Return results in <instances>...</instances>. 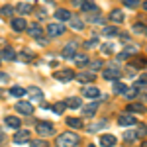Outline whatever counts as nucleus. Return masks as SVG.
Masks as SVG:
<instances>
[{
	"label": "nucleus",
	"instance_id": "obj_1",
	"mask_svg": "<svg viewBox=\"0 0 147 147\" xmlns=\"http://www.w3.org/2000/svg\"><path fill=\"white\" fill-rule=\"evenodd\" d=\"M59 147H75L80 143V137L75 134V131H65V134H61V136L57 137L55 141Z\"/></svg>",
	"mask_w": 147,
	"mask_h": 147
},
{
	"label": "nucleus",
	"instance_id": "obj_2",
	"mask_svg": "<svg viewBox=\"0 0 147 147\" xmlns=\"http://www.w3.org/2000/svg\"><path fill=\"white\" fill-rule=\"evenodd\" d=\"M53 77H55V80H59V82H69V80L75 79V73H73L71 69H59V71L53 73Z\"/></svg>",
	"mask_w": 147,
	"mask_h": 147
},
{
	"label": "nucleus",
	"instance_id": "obj_3",
	"mask_svg": "<svg viewBox=\"0 0 147 147\" xmlns=\"http://www.w3.org/2000/svg\"><path fill=\"white\" fill-rule=\"evenodd\" d=\"M26 94L30 96L32 102H43V90L37 88V86H28L26 88Z\"/></svg>",
	"mask_w": 147,
	"mask_h": 147
},
{
	"label": "nucleus",
	"instance_id": "obj_4",
	"mask_svg": "<svg viewBox=\"0 0 147 147\" xmlns=\"http://www.w3.org/2000/svg\"><path fill=\"white\" fill-rule=\"evenodd\" d=\"M37 134H39V137H49L55 134V129H53V125L49 122H39L37 124Z\"/></svg>",
	"mask_w": 147,
	"mask_h": 147
},
{
	"label": "nucleus",
	"instance_id": "obj_5",
	"mask_svg": "<svg viewBox=\"0 0 147 147\" xmlns=\"http://www.w3.org/2000/svg\"><path fill=\"white\" fill-rule=\"evenodd\" d=\"M65 34V26L59 22V24H49L47 26V35L49 37H59V35Z\"/></svg>",
	"mask_w": 147,
	"mask_h": 147
},
{
	"label": "nucleus",
	"instance_id": "obj_6",
	"mask_svg": "<svg viewBox=\"0 0 147 147\" xmlns=\"http://www.w3.org/2000/svg\"><path fill=\"white\" fill-rule=\"evenodd\" d=\"M16 112L30 116V114H34V104H32V102H28V100H20V102H16Z\"/></svg>",
	"mask_w": 147,
	"mask_h": 147
},
{
	"label": "nucleus",
	"instance_id": "obj_7",
	"mask_svg": "<svg viewBox=\"0 0 147 147\" xmlns=\"http://www.w3.org/2000/svg\"><path fill=\"white\" fill-rule=\"evenodd\" d=\"M120 77H122V71H120L118 67L104 69V79H106V80H112V82H114V80H118Z\"/></svg>",
	"mask_w": 147,
	"mask_h": 147
},
{
	"label": "nucleus",
	"instance_id": "obj_8",
	"mask_svg": "<svg viewBox=\"0 0 147 147\" xmlns=\"http://www.w3.org/2000/svg\"><path fill=\"white\" fill-rule=\"evenodd\" d=\"M108 20H110L112 24H116V26H118V24H124L125 16H124V12H122V10H118V8H116V10H112V12H110Z\"/></svg>",
	"mask_w": 147,
	"mask_h": 147
},
{
	"label": "nucleus",
	"instance_id": "obj_9",
	"mask_svg": "<svg viewBox=\"0 0 147 147\" xmlns=\"http://www.w3.org/2000/svg\"><path fill=\"white\" fill-rule=\"evenodd\" d=\"M82 96H86V98H92V100H96V98L100 96V90H98L96 86H90V84H86V86L82 88Z\"/></svg>",
	"mask_w": 147,
	"mask_h": 147
},
{
	"label": "nucleus",
	"instance_id": "obj_10",
	"mask_svg": "<svg viewBox=\"0 0 147 147\" xmlns=\"http://www.w3.org/2000/svg\"><path fill=\"white\" fill-rule=\"evenodd\" d=\"M118 124L127 127V125H136L137 120H136V116H131V114H122V116L118 118Z\"/></svg>",
	"mask_w": 147,
	"mask_h": 147
},
{
	"label": "nucleus",
	"instance_id": "obj_11",
	"mask_svg": "<svg viewBox=\"0 0 147 147\" xmlns=\"http://www.w3.org/2000/svg\"><path fill=\"white\" fill-rule=\"evenodd\" d=\"M10 26H12V30H14V32H24V30L28 28V22L22 20V18H12Z\"/></svg>",
	"mask_w": 147,
	"mask_h": 147
},
{
	"label": "nucleus",
	"instance_id": "obj_12",
	"mask_svg": "<svg viewBox=\"0 0 147 147\" xmlns=\"http://www.w3.org/2000/svg\"><path fill=\"white\" fill-rule=\"evenodd\" d=\"M24 141H30V129H18L16 131L14 143H24Z\"/></svg>",
	"mask_w": 147,
	"mask_h": 147
},
{
	"label": "nucleus",
	"instance_id": "obj_13",
	"mask_svg": "<svg viewBox=\"0 0 147 147\" xmlns=\"http://www.w3.org/2000/svg\"><path fill=\"white\" fill-rule=\"evenodd\" d=\"M75 79L79 82H94V71H88V73H79Z\"/></svg>",
	"mask_w": 147,
	"mask_h": 147
},
{
	"label": "nucleus",
	"instance_id": "obj_14",
	"mask_svg": "<svg viewBox=\"0 0 147 147\" xmlns=\"http://www.w3.org/2000/svg\"><path fill=\"white\" fill-rule=\"evenodd\" d=\"M28 34L32 35V37H35V39H39V37L43 35V30H41V26H39V24H34V26H30V28H28Z\"/></svg>",
	"mask_w": 147,
	"mask_h": 147
},
{
	"label": "nucleus",
	"instance_id": "obj_15",
	"mask_svg": "<svg viewBox=\"0 0 147 147\" xmlns=\"http://www.w3.org/2000/svg\"><path fill=\"white\" fill-rule=\"evenodd\" d=\"M75 55H77V43H69V45L63 49V57H65V59H73Z\"/></svg>",
	"mask_w": 147,
	"mask_h": 147
},
{
	"label": "nucleus",
	"instance_id": "obj_16",
	"mask_svg": "<svg viewBox=\"0 0 147 147\" xmlns=\"http://www.w3.org/2000/svg\"><path fill=\"white\" fill-rule=\"evenodd\" d=\"M118 143V139L114 136H110V134H104V136L100 137V145H108V147H114Z\"/></svg>",
	"mask_w": 147,
	"mask_h": 147
},
{
	"label": "nucleus",
	"instance_id": "obj_17",
	"mask_svg": "<svg viewBox=\"0 0 147 147\" xmlns=\"http://www.w3.org/2000/svg\"><path fill=\"white\" fill-rule=\"evenodd\" d=\"M55 18L59 22H69V20H71V12L65 10V8H59V10L55 12Z\"/></svg>",
	"mask_w": 147,
	"mask_h": 147
},
{
	"label": "nucleus",
	"instance_id": "obj_18",
	"mask_svg": "<svg viewBox=\"0 0 147 147\" xmlns=\"http://www.w3.org/2000/svg\"><path fill=\"white\" fill-rule=\"evenodd\" d=\"M0 57H2L4 61H14V59H16V53H14L12 47H4V49L0 51Z\"/></svg>",
	"mask_w": 147,
	"mask_h": 147
},
{
	"label": "nucleus",
	"instance_id": "obj_19",
	"mask_svg": "<svg viewBox=\"0 0 147 147\" xmlns=\"http://www.w3.org/2000/svg\"><path fill=\"white\" fill-rule=\"evenodd\" d=\"M4 122H6V125H8V127H12V129H18V127L22 125L20 118H16V116H8V118H6Z\"/></svg>",
	"mask_w": 147,
	"mask_h": 147
},
{
	"label": "nucleus",
	"instance_id": "obj_20",
	"mask_svg": "<svg viewBox=\"0 0 147 147\" xmlns=\"http://www.w3.org/2000/svg\"><path fill=\"white\" fill-rule=\"evenodd\" d=\"M96 110H98V102H92V104H88V106L82 108V114H84L86 118H90V116H94Z\"/></svg>",
	"mask_w": 147,
	"mask_h": 147
},
{
	"label": "nucleus",
	"instance_id": "obj_21",
	"mask_svg": "<svg viewBox=\"0 0 147 147\" xmlns=\"http://www.w3.org/2000/svg\"><path fill=\"white\" fill-rule=\"evenodd\" d=\"M73 61H75V65H79V67H82V65H88V57L84 55V53H77V55L73 57Z\"/></svg>",
	"mask_w": 147,
	"mask_h": 147
},
{
	"label": "nucleus",
	"instance_id": "obj_22",
	"mask_svg": "<svg viewBox=\"0 0 147 147\" xmlns=\"http://www.w3.org/2000/svg\"><path fill=\"white\" fill-rule=\"evenodd\" d=\"M32 10H34V6L28 4V2H20V4L16 6V12H20V14H30Z\"/></svg>",
	"mask_w": 147,
	"mask_h": 147
},
{
	"label": "nucleus",
	"instance_id": "obj_23",
	"mask_svg": "<svg viewBox=\"0 0 147 147\" xmlns=\"http://www.w3.org/2000/svg\"><path fill=\"white\" fill-rule=\"evenodd\" d=\"M69 24H71V28H73V30H77V32H80V30L84 28V24L80 22V18H77V16H75V18L71 16V20H69Z\"/></svg>",
	"mask_w": 147,
	"mask_h": 147
},
{
	"label": "nucleus",
	"instance_id": "obj_24",
	"mask_svg": "<svg viewBox=\"0 0 147 147\" xmlns=\"http://www.w3.org/2000/svg\"><path fill=\"white\" fill-rule=\"evenodd\" d=\"M102 35H106V37H114V35H118V28H116V26H104Z\"/></svg>",
	"mask_w": 147,
	"mask_h": 147
},
{
	"label": "nucleus",
	"instance_id": "obj_25",
	"mask_svg": "<svg viewBox=\"0 0 147 147\" xmlns=\"http://www.w3.org/2000/svg\"><path fill=\"white\" fill-rule=\"evenodd\" d=\"M127 112L143 114V112H145V106H143V104H139V102H134V104H129V106H127Z\"/></svg>",
	"mask_w": 147,
	"mask_h": 147
},
{
	"label": "nucleus",
	"instance_id": "obj_26",
	"mask_svg": "<svg viewBox=\"0 0 147 147\" xmlns=\"http://www.w3.org/2000/svg\"><path fill=\"white\" fill-rule=\"evenodd\" d=\"M10 96H16V98L26 96V88H22V86H12L10 88Z\"/></svg>",
	"mask_w": 147,
	"mask_h": 147
},
{
	"label": "nucleus",
	"instance_id": "obj_27",
	"mask_svg": "<svg viewBox=\"0 0 147 147\" xmlns=\"http://www.w3.org/2000/svg\"><path fill=\"white\" fill-rule=\"evenodd\" d=\"M12 14H14V8H12V6H4V8H0V16H2V18L12 20Z\"/></svg>",
	"mask_w": 147,
	"mask_h": 147
},
{
	"label": "nucleus",
	"instance_id": "obj_28",
	"mask_svg": "<svg viewBox=\"0 0 147 147\" xmlns=\"http://www.w3.org/2000/svg\"><path fill=\"white\" fill-rule=\"evenodd\" d=\"M65 108H67V102H57V104L51 106V110H53L55 114H63V112H65Z\"/></svg>",
	"mask_w": 147,
	"mask_h": 147
},
{
	"label": "nucleus",
	"instance_id": "obj_29",
	"mask_svg": "<svg viewBox=\"0 0 147 147\" xmlns=\"http://www.w3.org/2000/svg\"><path fill=\"white\" fill-rule=\"evenodd\" d=\"M84 12H96L98 8H96V4L94 2H90V0H86V2H82V6H80Z\"/></svg>",
	"mask_w": 147,
	"mask_h": 147
},
{
	"label": "nucleus",
	"instance_id": "obj_30",
	"mask_svg": "<svg viewBox=\"0 0 147 147\" xmlns=\"http://www.w3.org/2000/svg\"><path fill=\"white\" fill-rule=\"evenodd\" d=\"M67 106H69V108H73V110L80 108V98H75V96H73V98H69V100H67Z\"/></svg>",
	"mask_w": 147,
	"mask_h": 147
},
{
	"label": "nucleus",
	"instance_id": "obj_31",
	"mask_svg": "<svg viewBox=\"0 0 147 147\" xmlns=\"http://www.w3.org/2000/svg\"><path fill=\"white\" fill-rule=\"evenodd\" d=\"M124 90H125V84H124V82L114 80V92H116V94H124Z\"/></svg>",
	"mask_w": 147,
	"mask_h": 147
},
{
	"label": "nucleus",
	"instance_id": "obj_32",
	"mask_svg": "<svg viewBox=\"0 0 147 147\" xmlns=\"http://www.w3.org/2000/svg\"><path fill=\"white\" fill-rule=\"evenodd\" d=\"M67 125H71V127H82V122L79 118H67Z\"/></svg>",
	"mask_w": 147,
	"mask_h": 147
},
{
	"label": "nucleus",
	"instance_id": "obj_33",
	"mask_svg": "<svg viewBox=\"0 0 147 147\" xmlns=\"http://www.w3.org/2000/svg\"><path fill=\"white\" fill-rule=\"evenodd\" d=\"M124 96H125V98H136V96H137V86H134V88H125Z\"/></svg>",
	"mask_w": 147,
	"mask_h": 147
},
{
	"label": "nucleus",
	"instance_id": "obj_34",
	"mask_svg": "<svg viewBox=\"0 0 147 147\" xmlns=\"http://www.w3.org/2000/svg\"><path fill=\"white\" fill-rule=\"evenodd\" d=\"M136 134H137V137H145L147 136V125L139 124V125H137V129H136Z\"/></svg>",
	"mask_w": 147,
	"mask_h": 147
},
{
	"label": "nucleus",
	"instance_id": "obj_35",
	"mask_svg": "<svg viewBox=\"0 0 147 147\" xmlns=\"http://www.w3.org/2000/svg\"><path fill=\"white\" fill-rule=\"evenodd\" d=\"M88 67H90V71H100L102 69V61H88Z\"/></svg>",
	"mask_w": 147,
	"mask_h": 147
},
{
	"label": "nucleus",
	"instance_id": "obj_36",
	"mask_svg": "<svg viewBox=\"0 0 147 147\" xmlns=\"http://www.w3.org/2000/svg\"><path fill=\"white\" fill-rule=\"evenodd\" d=\"M102 53H104V55H112L114 53V45L112 43H104V45H102Z\"/></svg>",
	"mask_w": 147,
	"mask_h": 147
},
{
	"label": "nucleus",
	"instance_id": "obj_37",
	"mask_svg": "<svg viewBox=\"0 0 147 147\" xmlns=\"http://www.w3.org/2000/svg\"><path fill=\"white\" fill-rule=\"evenodd\" d=\"M124 139H125V141H134V139H137L136 129H134V131H125V134H124Z\"/></svg>",
	"mask_w": 147,
	"mask_h": 147
},
{
	"label": "nucleus",
	"instance_id": "obj_38",
	"mask_svg": "<svg viewBox=\"0 0 147 147\" xmlns=\"http://www.w3.org/2000/svg\"><path fill=\"white\" fill-rule=\"evenodd\" d=\"M30 145L32 147H45V139H34V141H30Z\"/></svg>",
	"mask_w": 147,
	"mask_h": 147
},
{
	"label": "nucleus",
	"instance_id": "obj_39",
	"mask_svg": "<svg viewBox=\"0 0 147 147\" xmlns=\"http://www.w3.org/2000/svg\"><path fill=\"white\" fill-rule=\"evenodd\" d=\"M145 26H141V24H136V26H134V34H145Z\"/></svg>",
	"mask_w": 147,
	"mask_h": 147
},
{
	"label": "nucleus",
	"instance_id": "obj_40",
	"mask_svg": "<svg viewBox=\"0 0 147 147\" xmlns=\"http://www.w3.org/2000/svg\"><path fill=\"white\" fill-rule=\"evenodd\" d=\"M122 2H124L127 8H136L137 4H139V0H122Z\"/></svg>",
	"mask_w": 147,
	"mask_h": 147
},
{
	"label": "nucleus",
	"instance_id": "obj_41",
	"mask_svg": "<svg viewBox=\"0 0 147 147\" xmlns=\"http://www.w3.org/2000/svg\"><path fill=\"white\" fill-rule=\"evenodd\" d=\"M20 59H22V61H32V53H28V51H22V53H20Z\"/></svg>",
	"mask_w": 147,
	"mask_h": 147
},
{
	"label": "nucleus",
	"instance_id": "obj_42",
	"mask_svg": "<svg viewBox=\"0 0 147 147\" xmlns=\"http://www.w3.org/2000/svg\"><path fill=\"white\" fill-rule=\"evenodd\" d=\"M127 57H129V53H127V51H122V53H118V55H116V59H118V61H125Z\"/></svg>",
	"mask_w": 147,
	"mask_h": 147
},
{
	"label": "nucleus",
	"instance_id": "obj_43",
	"mask_svg": "<svg viewBox=\"0 0 147 147\" xmlns=\"http://www.w3.org/2000/svg\"><path fill=\"white\" fill-rule=\"evenodd\" d=\"M0 82H10V77L6 73H0Z\"/></svg>",
	"mask_w": 147,
	"mask_h": 147
},
{
	"label": "nucleus",
	"instance_id": "obj_44",
	"mask_svg": "<svg viewBox=\"0 0 147 147\" xmlns=\"http://www.w3.org/2000/svg\"><path fill=\"white\" fill-rule=\"evenodd\" d=\"M94 43H96V39H90V41H86L84 45H86V47H92V45H94Z\"/></svg>",
	"mask_w": 147,
	"mask_h": 147
},
{
	"label": "nucleus",
	"instance_id": "obj_45",
	"mask_svg": "<svg viewBox=\"0 0 147 147\" xmlns=\"http://www.w3.org/2000/svg\"><path fill=\"white\" fill-rule=\"evenodd\" d=\"M73 4L75 6H82V0H73Z\"/></svg>",
	"mask_w": 147,
	"mask_h": 147
},
{
	"label": "nucleus",
	"instance_id": "obj_46",
	"mask_svg": "<svg viewBox=\"0 0 147 147\" xmlns=\"http://www.w3.org/2000/svg\"><path fill=\"white\" fill-rule=\"evenodd\" d=\"M6 45V41H4V39H0V47H4Z\"/></svg>",
	"mask_w": 147,
	"mask_h": 147
},
{
	"label": "nucleus",
	"instance_id": "obj_47",
	"mask_svg": "<svg viewBox=\"0 0 147 147\" xmlns=\"http://www.w3.org/2000/svg\"><path fill=\"white\" fill-rule=\"evenodd\" d=\"M143 10L147 12V0H145V2H143Z\"/></svg>",
	"mask_w": 147,
	"mask_h": 147
},
{
	"label": "nucleus",
	"instance_id": "obj_48",
	"mask_svg": "<svg viewBox=\"0 0 147 147\" xmlns=\"http://www.w3.org/2000/svg\"><path fill=\"white\" fill-rule=\"evenodd\" d=\"M0 59H2V57H0Z\"/></svg>",
	"mask_w": 147,
	"mask_h": 147
}]
</instances>
